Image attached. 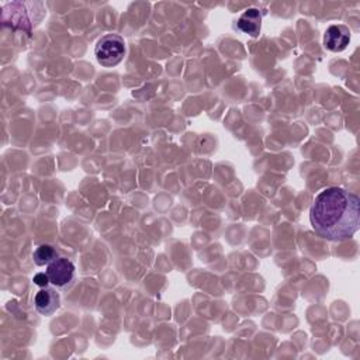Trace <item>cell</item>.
<instances>
[{
  "mask_svg": "<svg viewBox=\"0 0 360 360\" xmlns=\"http://www.w3.org/2000/svg\"><path fill=\"white\" fill-rule=\"evenodd\" d=\"M314 231L333 242L350 239L360 226V198L342 187H326L309 208Z\"/></svg>",
  "mask_w": 360,
  "mask_h": 360,
  "instance_id": "obj_1",
  "label": "cell"
},
{
  "mask_svg": "<svg viewBox=\"0 0 360 360\" xmlns=\"http://www.w3.org/2000/svg\"><path fill=\"white\" fill-rule=\"evenodd\" d=\"M45 15V8L42 3L34 1H14L7 3L3 7V22L11 25L13 28L31 31L42 17Z\"/></svg>",
  "mask_w": 360,
  "mask_h": 360,
  "instance_id": "obj_2",
  "label": "cell"
},
{
  "mask_svg": "<svg viewBox=\"0 0 360 360\" xmlns=\"http://www.w3.org/2000/svg\"><path fill=\"white\" fill-rule=\"evenodd\" d=\"M125 52V41L118 34H107L101 37L94 46L96 59L104 68L117 66L124 59Z\"/></svg>",
  "mask_w": 360,
  "mask_h": 360,
  "instance_id": "obj_3",
  "label": "cell"
},
{
  "mask_svg": "<svg viewBox=\"0 0 360 360\" xmlns=\"http://www.w3.org/2000/svg\"><path fill=\"white\" fill-rule=\"evenodd\" d=\"M51 284L58 290L69 288L76 278V267L68 257H58L46 266Z\"/></svg>",
  "mask_w": 360,
  "mask_h": 360,
  "instance_id": "obj_4",
  "label": "cell"
},
{
  "mask_svg": "<svg viewBox=\"0 0 360 360\" xmlns=\"http://www.w3.org/2000/svg\"><path fill=\"white\" fill-rule=\"evenodd\" d=\"M34 307L37 312L44 316H51L53 312H56L60 307V297L56 288L53 285L41 287L34 295Z\"/></svg>",
  "mask_w": 360,
  "mask_h": 360,
  "instance_id": "obj_5",
  "label": "cell"
},
{
  "mask_svg": "<svg viewBox=\"0 0 360 360\" xmlns=\"http://www.w3.org/2000/svg\"><path fill=\"white\" fill-rule=\"evenodd\" d=\"M350 42V30L346 25L338 24L326 28L323 34V46L332 52H342Z\"/></svg>",
  "mask_w": 360,
  "mask_h": 360,
  "instance_id": "obj_6",
  "label": "cell"
},
{
  "mask_svg": "<svg viewBox=\"0 0 360 360\" xmlns=\"http://www.w3.org/2000/svg\"><path fill=\"white\" fill-rule=\"evenodd\" d=\"M262 18H263V11H260L256 7H250L245 10V13L238 18L236 28L243 34L257 38L262 30Z\"/></svg>",
  "mask_w": 360,
  "mask_h": 360,
  "instance_id": "obj_7",
  "label": "cell"
},
{
  "mask_svg": "<svg viewBox=\"0 0 360 360\" xmlns=\"http://www.w3.org/2000/svg\"><path fill=\"white\" fill-rule=\"evenodd\" d=\"M58 252L53 246L51 245H39L34 252H32V260L37 266H48L52 263L55 259H58Z\"/></svg>",
  "mask_w": 360,
  "mask_h": 360,
  "instance_id": "obj_8",
  "label": "cell"
},
{
  "mask_svg": "<svg viewBox=\"0 0 360 360\" xmlns=\"http://www.w3.org/2000/svg\"><path fill=\"white\" fill-rule=\"evenodd\" d=\"M32 281H34V284L38 285L39 288H41V287H46V285L51 284L46 271H45V273H38V274H35L34 278H32Z\"/></svg>",
  "mask_w": 360,
  "mask_h": 360,
  "instance_id": "obj_9",
  "label": "cell"
}]
</instances>
